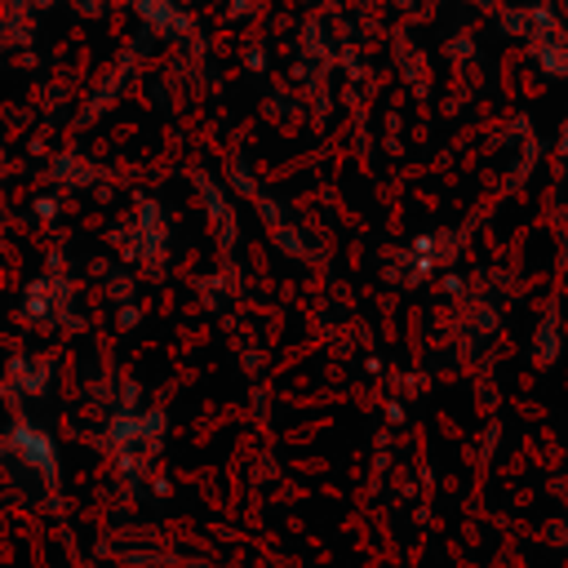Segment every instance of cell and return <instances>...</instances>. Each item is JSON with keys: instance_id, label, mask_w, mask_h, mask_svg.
I'll return each mask as SVG.
<instances>
[{"instance_id": "cell-1", "label": "cell", "mask_w": 568, "mask_h": 568, "mask_svg": "<svg viewBox=\"0 0 568 568\" xmlns=\"http://www.w3.org/2000/svg\"><path fill=\"white\" fill-rule=\"evenodd\" d=\"M559 537H564V546H568V524H564V532H559Z\"/></svg>"}]
</instances>
